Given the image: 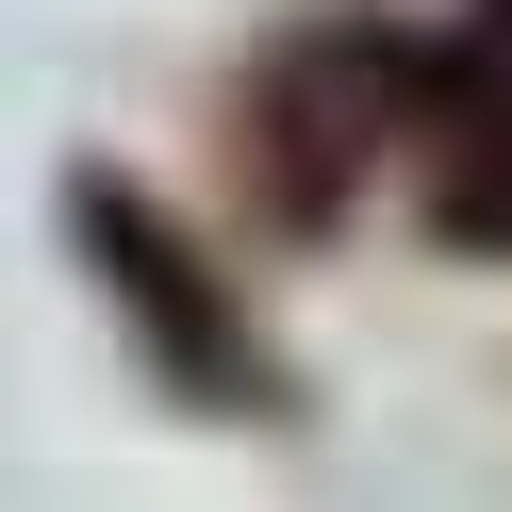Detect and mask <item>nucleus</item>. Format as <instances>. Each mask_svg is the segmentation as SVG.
I'll use <instances>...</instances> for the list:
<instances>
[{
	"label": "nucleus",
	"mask_w": 512,
	"mask_h": 512,
	"mask_svg": "<svg viewBox=\"0 0 512 512\" xmlns=\"http://www.w3.org/2000/svg\"><path fill=\"white\" fill-rule=\"evenodd\" d=\"M397 116H413V17L380 0H331V17H281L232 83V182H248V232L265 248H331L364 215V182L397 166Z\"/></svg>",
	"instance_id": "f257e3e1"
},
{
	"label": "nucleus",
	"mask_w": 512,
	"mask_h": 512,
	"mask_svg": "<svg viewBox=\"0 0 512 512\" xmlns=\"http://www.w3.org/2000/svg\"><path fill=\"white\" fill-rule=\"evenodd\" d=\"M67 265L100 281L116 347H133L182 413H215V430H298V364H281V331L232 298V265L199 248V215L149 199V182L100 166V149L67 166Z\"/></svg>",
	"instance_id": "f03ea898"
},
{
	"label": "nucleus",
	"mask_w": 512,
	"mask_h": 512,
	"mask_svg": "<svg viewBox=\"0 0 512 512\" xmlns=\"http://www.w3.org/2000/svg\"><path fill=\"white\" fill-rule=\"evenodd\" d=\"M397 166H413V215H430V248H463V265H512V83L479 67V50L413 34Z\"/></svg>",
	"instance_id": "7ed1b4c3"
},
{
	"label": "nucleus",
	"mask_w": 512,
	"mask_h": 512,
	"mask_svg": "<svg viewBox=\"0 0 512 512\" xmlns=\"http://www.w3.org/2000/svg\"><path fill=\"white\" fill-rule=\"evenodd\" d=\"M446 50H479V67L512 83V0H463V17H446Z\"/></svg>",
	"instance_id": "20e7f679"
}]
</instances>
